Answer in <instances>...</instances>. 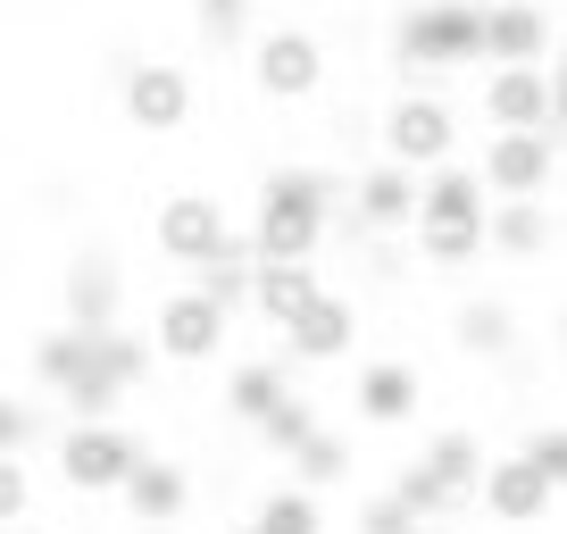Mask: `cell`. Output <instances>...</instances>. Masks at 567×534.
<instances>
[{"label":"cell","mask_w":567,"mask_h":534,"mask_svg":"<svg viewBox=\"0 0 567 534\" xmlns=\"http://www.w3.org/2000/svg\"><path fill=\"white\" fill-rule=\"evenodd\" d=\"M342 209V176L334 167H276L250 201V259H318L326 226Z\"/></svg>","instance_id":"cell-1"},{"label":"cell","mask_w":567,"mask_h":534,"mask_svg":"<svg viewBox=\"0 0 567 534\" xmlns=\"http://www.w3.org/2000/svg\"><path fill=\"white\" fill-rule=\"evenodd\" d=\"M409 250H417L434 276H460L467 259H484V184L467 160H443L417 176V209H409Z\"/></svg>","instance_id":"cell-2"},{"label":"cell","mask_w":567,"mask_h":534,"mask_svg":"<svg viewBox=\"0 0 567 534\" xmlns=\"http://www.w3.org/2000/svg\"><path fill=\"white\" fill-rule=\"evenodd\" d=\"M476 476H484V434L476 427H434L417 443V460L392 468L384 493L401 501L417 526H443V517H467L476 510Z\"/></svg>","instance_id":"cell-3"},{"label":"cell","mask_w":567,"mask_h":534,"mask_svg":"<svg viewBox=\"0 0 567 534\" xmlns=\"http://www.w3.org/2000/svg\"><path fill=\"white\" fill-rule=\"evenodd\" d=\"M476 34H484V0H417V9L392 25V68H401L409 84H443V75H460V68H484Z\"/></svg>","instance_id":"cell-4"},{"label":"cell","mask_w":567,"mask_h":534,"mask_svg":"<svg viewBox=\"0 0 567 534\" xmlns=\"http://www.w3.org/2000/svg\"><path fill=\"white\" fill-rule=\"evenodd\" d=\"M375 160L409 167V176H425V167L460 160V109H451L434 84H409L401 101L375 117Z\"/></svg>","instance_id":"cell-5"},{"label":"cell","mask_w":567,"mask_h":534,"mask_svg":"<svg viewBox=\"0 0 567 534\" xmlns=\"http://www.w3.org/2000/svg\"><path fill=\"white\" fill-rule=\"evenodd\" d=\"M151 376V342L125 335V326H92L84 342V368L68 376V384L51 392V401H68V418H117L125 410V392Z\"/></svg>","instance_id":"cell-6"},{"label":"cell","mask_w":567,"mask_h":534,"mask_svg":"<svg viewBox=\"0 0 567 534\" xmlns=\"http://www.w3.org/2000/svg\"><path fill=\"white\" fill-rule=\"evenodd\" d=\"M142 342H151V359H167V368H217L226 342H234V309H217L209 292L176 285V292H159Z\"/></svg>","instance_id":"cell-7"},{"label":"cell","mask_w":567,"mask_h":534,"mask_svg":"<svg viewBox=\"0 0 567 534\" xmlns=\"http://www.w3.org/2000/svg\"><path fill=\"white\" fill-rule=\"evenodd\" d=\"M134 460H142V434L117 418H68V434H59V484L84 501H109Z\"/></svg>","instance_id":"cell-8"},{"label":"cell","mask_w":567,"mask_h":534,"mask_svg":"<svg viewBox=\"0 0 567 534\" xmlns=\"http://www.w3.org/2000/svg\"><path fill=\"white\" fill-rule=\"evenodd\" d=\"M476 109L493 134H559V68H484Z\"/></svg>","instance_id":"cell-9"},{"label":"cell","mask_w":567,"mask_h":534,"mask_svg":"<svg viewBox=\"0 0 567 534\" xmlns=\"http://www.w3.org/2000/svg\"><path fill=\"white\" fill-rule=\"evenodd\" d=\"M250 84H259V101H284L301 109L326 92V42L309 34V25H267V34H250Z\"/></svg>","instance_id":"cell-10"},{"label":"cell","mask_w":567,"mask_h":534,"mask_svg":"<svg viewBox=\"0 0 567 534\" xmlns=\"http://www.w3.org/2000/svg\"><path fill=\"white\" fill-rule=\"evenodd\" d=\"M234 234H243V226L226 217L217 193H167L159 209H151V250H159L167 267H184V276H193L200 259H217Z\"/></svg>","instance_id":"cell-11"},{"label":"cell","mask_w":567,"mask_h":534,"mask_svg":"<svg viewBox=\"0 0 567 534\" xmlns=\"http://www.w3.org/2000/svg\"><path fill=\"white\" fill-rule=\"evenodd\" d=\"M117 109H125V125H134V134H184V125H193V109H200L193 68H176V59H134V68H125V84H117Z\"/></svg>","instance_id":"cell-12"},{"label":"cell","mask_w":567,"mask_h":534,"mask_svg":"<svg viewBox=\"0 0 567 534\" xmlns=\"http://www.w3.org/2000/svg\"><path fill=\"white\" fill-rule=\"evenodd\" d=\"M484 201H543L559 176V134H484V160H467Z\"/></svg>","instance_id":"cell-13"},{"label":"cell","mask_w":567,"mask_h":534,"mask_svg":"<svg viewBox=\"0 0 567 534\" xmlns=\"http://www.w3.org/2000/svg\"><path fill=\"white\" fill-rule=\"evenodd\" d=\"M276 335H284V359H301V368H334V359L359 351V301H351V292H318V301L292 309Z\"/></svg>","instance_id":"cell-14"},{"label":"cell","mask_w":567,"mask_h":534,"mask_svg":"<svg viewBox=\"0 0 567 534\" xmlns=\"http://www.w3.org/2000/svg\"><path fill=\"white\" fill-rule=\"evenodd\" d=\"M476 510L493 517V526H543V517L559 510V484L509 451V460H484V476H476Z\"/></svg>","instance_id":"cell-15"},{"label":"cell","mask_w":567,"mask_h":534,"mask_svg":"<svg viewBox=\"0 0 567 534\" xmlns=\"http://www.w3.org/2000/svg\"><path fill=\"white\" fill-rule=\"evenodd\" d=\"M476 51H484V68H543L550 59V9H534V0H484Z\"/></svg>","instance_id":"cell-16"},{"label":"cell","mask_w":567,"mask_h":534,"mask_svg":"<svg viewBox=\"0 0 567 534\" xmlns=\"http://www.w3.org/2000/svg\"><path fill=\"white\" fill-rule=\"evenodd\" d=\"M109 501H117L134 526H184V517H193V476H184L176 460H151V451H142Z\"/></svg>","instance_id":"cell-17"},{"label":"cell","mask_w":567,"mask_h":534,"mask_svg":"<svg viewBox=\"0 0 567 534\" xmlns=\"http://www.w3.org/2000/svg\"><path fill=\"white\" fill-rule=\"evenodd\" d=\"M417 401H425L417 359H359V376H351L359 427H409V418H417Z\"/></svg>","instance_id":"cell-18"},{"label":"cell","mask_w":567,"mask_h":534,"mask_svg":"<svg viewBox=\"0 0 567 534\" xmlns=\"http://www.w3.org/2000/svg\"><path fill=\"white\" fill-rule=\"evenodd\" d=\"M342 201H351L342 217H351L359 234H409V209H417V176H409V167H392V160H368V167L351 176V193H342Z\"/></svg>","instance_id":"cell-19"},{"label":"cell","mask_w":567,"mask_h":534,"mask_svg":"<svg viewBox=\"0 0 567 534\" xmlns=\"http://www.w3.org/2000/svg\"><path fill=\"white\" fill-rule=\"evenodd\" d=\"M484 250L509 267H534L559 250V217H550V201H484Z\"/></svg>","instance_id":"cell-20"},{"label":"cell","mask_w":567,"mask_h":534,"mask_svg":"<svg viewBox=\"0 0 567 534\" xmlns=\"http://www.w3.org/2000/svg\"><path fill=\"white\" fill-rule=\"evenodd\" d=\"M59 309H68V326H117L125 309V276L109 250H84V259L59 276Z\"/></svg>","instance_id":"cell-21"},{"label":"cell","mask_w":567,"mask_h":534,"mask_svg":"<svg viewBox=\"0 0 567 534\" xmlns=\"http://www.w3.org/2000/svg\"><path fill=\"white\" fill-rule=\"evenodd\" d=\"M326 292V276H318V259H250V301L243 309H259L267 326H284L292 309H309Z\"/></svg>","instance_id":"cell-22"},{"label":"cell","mask_w":567,"mask_h":534,"mask_svg":"<svg viewBox=\"0 0 567 534\" xmlns=\"http://www.w3.org/2000/svg\"><path fill=\"white\" fill-rule=\"evenodd\" d=\"M284 392H292V359H234L226 368V410L243 418V427H259Z\"/></svg>","instance_id":"cell-23"},{"label":"cell","mask_w":567,"mask_h":534,"mask_svg":"<svg viewBox=\"0 0 567 534\" xmlns=\"http://www.w3.org/2000/svg\"><path fill=\"white\" fill-rule=\"evenodd\" d=\"M451 335H460L467 359H501V351L517 342V309H509V301H467L460 318H451Z\"/></svg>","instance_id":"cell-24"},{"label":"cell","mask_w":567,"mask_h":534,"mask_svg":"<svg viewBox=\"0 0 567 534\" xmlns=\"http://www.w3.org/2000/svg\"><path fill=\"white\" fill-rule=\"evenodd\" d=\"M284 468H292V484H301V493H326V484H342V476H351V434L318 427V434H309V443L292 451Z\"/></svg>","instance_id":"cell-25"},{"label":"cell","mask_w":567,"mask_h":534,"mask_svg":"<svg viewBox=\"0 0 567 534\" xmlns=\"http://www.w3.org/2000/svg\"><path fill=\"white\" fill-rule=\"evenodd\" d=\"M250 526H259V534H326V501L301 493V484H276V493L259 501Z\"/></svg>","instance_id":"cell-26"},{"label":"cell","mask_w":567,"mask_h":534,"mask_svg":"<svg viewBox=\"0 0 567 534\" xmlns=\"http://www.w3.org/2000/svg\"><path fill=\"white\" fill-rule=\"evenodd\" d=\"M318 427H326V418H318V401H309V392L292 384V392H284V401H276V410L259 418V443L292 460V451H301V443H309V434H318Z\"/></svg>","instance_id":"cell-27"},{"label":"cell","mask_w":567,"mask_h":534,"mask_svg":"<svg viewBox=\"0 0 567 534\" xmlns=\"http://www.w3.org/2000/svg\"><path fill=\"white\" fill-rule=\"evenodd\" d=\"M84 342H92V326H51V335L34 342V384L59 392L75 368H84Z\"/></svg>","instance_id":"cell-28"},{"label":"cell","mask_w":567,"mask_h":534,"mask_svg":"<svg viewBox=\"0 0 567 534\" xmlns=\"http://www.w3.org/2000/svg\"><path fill=\"white\" fill-rule=\"evenodd\" d=\"M25 510H34V468L25 451H0V526H25Z\"/></svg>","instance_id":"cell-29"},{"label":"cell","mask_w":567,"mask_h":534,"mask_svg":"<svg viewBox=\"0 0 567 534\" xmlns=\"http://www.w3.org/2000/svg\"><path fill=\"white\" fill-rule=\"evenodd\" d=\"M42 443V410L18 401V392H0V451H34Z\"/></svg>","instance_id":"cell-30"},{"label":"cell","mask_w":567,"mask_h":534,"mask_svg":"<svg viewBox=\"0 0 567 534\" xmlns=\"http://www.w3.org/2000/svg\"><path fill=\"white\" fill-rule=\"evenodd\" d=\"M351 534H417V517H409L392 493H368V501L351 510Z\"/></svg>","instance_id":"cell-31"},{"label":"cell","mask_w":567,"mask_h":534,"mask_svg":"<svg viewBox=\"0 0 567 534\" xmlns=\"http://www.w3.org/2000/svg\"><path fill=\"white\" fill-rule=\"evenodd\" d=\"M517 460H526V468H543L550 484H567V434H559V418H550V427H534Z\"/></svg>","instance_id":"cell-32"},{"label":"cell","mask_w":567,"mask_h":534,"mask_svg":"<svg viewBox=\"0 0 567 534\" xmlns=\"http://www.w3.org/2000/svg\"><path fill=\"white\" fill-rule=\"evenodd\" d=\"M200 34H209V42H234V34H243V9H200Z\"/></svg>","instance_id":"cell-33"},{"label":"cell","mask_w":567,"mask_h":534,"mask_svg":"<svg viewBox=\"0 0 567 534\" xmlns=\"http://www.w3.org/2000/svg\"><path fill=\"white\" fill-rule=\"evenodd\" d=\"M200 9H243V0H200Z\"/></svg>","instance_id":"cell-34"},{"label":"cell","mask_w":567,"mask_h":534,"mask_svg":"<svg viewBox=\"0 0 567 534\" xmlns=\"http://www.w3.org/2000/svg\"><path fill=\"white\" fill-rule=\"evenodd\" d=\"M134 534H176V526H134Z\"/></svg>","instance_id":"cell-35"},{"label":"cell","mask_w":567,"mask_h":534,"mask_svg":"<svg viewBox=\"0 0 567 534\" xmlns=\"http://www.w3.org/2000/svg\"><path fill=\"white\" fill-rule=\"evenodd\" d=\"M234 534H259V526H234Z\"/></svg>","instance_id":"cell-36"},{"label":"cell","mask_w":567,"mask_h":534,"mask_svg":"<svg viewBox=\"0 0 567 534\" xmlns=\"http://www.w3.org/2000/svg\"><path fill=\"white\" fill-rule=\"evenodd\" d=\"M534 9H550V0H534Z\"/></svg>","instance_id":"cell-37"},{"label":"cell","mask_w":567,"mask_h":534,"mask_svg":"<svg viewBox=\"0 0 567 534\" xmlns=\"http://www.w3.org/2000/svg\"><path fill=\"white\" fill-rule=\"evenodd\" d=\"M417 534H434V526H417Z\"/></svg>","instance_id":"cell-38"}]
</instances>
